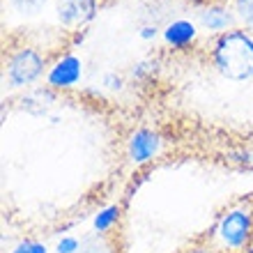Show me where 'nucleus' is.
I'll return each instance as SVG.
<instances>
[{
	"label": "nucleus",
	"instance_id": "nucleus-1",
	"mask_svg": "<svg viewBox=\"0 0 253 253\" xmlns=\"http://www.w3.org/2000/svg\"><path fill=\"white\" fill-rule=\"evenodd\" d=\"M210 60L214 69L228 81L242 83L253 79V33L237 26L212 37Z\"/></svg>",
	"mask_w": 253,
	"mask_h": 253
},
{
	"label": "nucleus",
	"instance_id": "nucleus-2",
	"mask_svg": "<svg viewBox=\"0 0 253 253\" xmlns=\"http://www.w3.org/2000/svg\"><path fill=\"white\" fill-rule=\"evenodd\" d=\"M46 72V55L35 46H19L7 55L5 79L12 87H30Z\"/></svg>",
	"mask_w": 253,
	"mask_h": 253
},
{
	"label": "nucleus",
	"instance_id": "nucleus-3",
	"mask_svg": "<svg viewBox=\"0 0 253 253\" xmlns=\"http://www.w3.org/2000/svg\"><path fill=\"white\" fill-rule=\"evenodd\" d=\"M196 23H198L200 30H205L207 35H214V37L237 28L233 9L223 0H210L207 5L200 7L196 12Z\"/></svg>",
	"mask_w": 253,
	"mask_h": 253
},
{
	"label": "nucleus",
	"instance_id": "nucleus-4",
	"mask_svg": "<svg viewBox=\"0 0 253 253\" xmlns=\"http://www.w3.org/2000/svg\"><path fill=\"white\" fill-rule=\"evenodd\" d=\"M97 5L99 0H55V14L65 28L79 30L94 19Z\"/></svg>",
	"mask_w": 253,
	"mask_h": 253
},
{
	"label": "nucleus",
	"instance_id": "nucleus-5",
	"mask_svg": "<svg viewBox=\"0 0 253 253\" xmlns=\"http://www.w3.org/2000/svg\"><path fill=\"white\" fill-rule=\"evenodd\" d=\"M81 72H83V65H81V58L74 53H65L62 58L53 62L46 72V83L48 87L53 90H62V87H72L81 81Z\"/></svg>",
	"mask_w": 253,
	"mask_h": 253
},
{
	"label": "nucleus",
	"instance_id": "nucleus-6",
	"mask_svg": "<svg viewBox=\"0 0 253 253\" xmlns=\"http://www.w3.org/2000/svg\"><path fill=\"white\" fill-rule=\"evenodd\" d=\"M161 150V136L152 129H136L126 140V154L136 164H145L154 159Z\"/></svg>",
	"mask_w": 253,
	"mask_h": 253
},
{
	"label": "nucleus",
	"instance_id": "nucleus-7",
	"mask_svg": "<svg viewBox=\"0 0 253 253\" xmlns=\"http://www.w3.org/2000/svg\"><path fill=\"white\" fill-rule=\"evenodd\" d=\"M164 42L170 48H187L198 37V23L191 19H173L164 30Z\"/></svg>",
	"mask_w": 253,
	"mask_h": 253
},
{
	"label": "nucleus",
	"instance_id": "nucleus-8",
	"mask_svg": "<svg viewBox=\"0 0 253 253\" xmlns=\"http://www.w3.org/2000/svg\"><path fill=\"white\" fill-rule=\"evenodd\" d=\"M55 99V94L51 92V87H35L21 99V108L28 111L30 115H44L51 108V101Z\"/></svg>",
	"mask_w": 253,
	"mask_h": 253
},
{
	"label": "nucleus",
	"instance_id": "nucleus-9",
	"mask_svg": "<svg viewBox=\"0 0 253 253\" xmlns=\"http://www.w3.org/2000/svg\"><path fill=\"white\" fill-rule=\"evenodd\" d=\"M235 14L237 26L253 33V0H226Z\"/></svg>",
	"mask_w": 253,
	"mask_h": 253
},
{
	"label": "nucleus",
	"instance_id": "nucleus-10",
	"mask_svg": "<svg viewBox=\"0 0 253 253\" xmlns=\"http://www.w3.org/2000/svg\"><path fill=\"white\" fill-rule=\"evenodd\" d=\"M9 7H12L14 12L19 14H26V16H35V14H40L46 5V0H7Z\"/></svg>",
	"mask_w": 253,
	"mask_h": 253
},
{
	"label": "nucleus",
	"instance_id": "nucleus-11",
	"mask_svg": "<svg viewBox=\"0 0 253 253\" xmlns=\"http://www.w3.org/2000/svg\"><path fill=\"white\" fill-rule=\"evenodd\" d=\"M152 67H154V62H152V60H143V62H138V65H133L131 76H133V79H147V76H150V74L154 72Z\"/></svg>",
	"mask_w": 253,
	"mask_h": 253
},
{
	"label": "nucleus",
	"instance_id": "nucleus-12",
	"mask_svg": "<svg viewBox=\"0 0 253 253\" xmlns=\"http://www.w3.org/2000/svg\"><path fill=\"white\" fill-rule=\"evenodd\" d=\"M104 85H106L108 90H122L125 79H122V74L111 72V74H106V76H104Z\"/></svg>",
	"mask_w": 253,
	"mask_h": 253
},
{
	"label": "nucleus",
	"instance_id": "nucleus-13",
	"mask_svg": "<svg viewBox=\"0 0 253 253\" xmlns=\"http://www.w3.org/2000/svg\"><path fill=\"white\" fill-rule=\"evenodd\" d=\"M14 253H44V247L37 244V242H33V240H26Z\"/></svg>",
	"mask_w": 253,
	"mask_h": 253
},
{
	"label": "nucleus",
	"instance_id": "nucleus-14",
	"mask_svg": "<svg viewBox=\"0 0 253 253\" xmlns=\"http://www.w3.org/2000/svg\"><path fill=\"white\" fill-rule=\"evenodd\" d=\"M157 35H159V28H157V26H143L138 30V37H140V40H154Z\"/></svg>",
	"mask_w": 253,
	"mask_h": 253
},
{
	"label": "nucleus",
	"instance_id": "nucleus-15",
	"mask_svg": "<svg viewBox=\"0 0 253 253\" xmlns=\"http://www.w3.org/2000/svg\"><path fill=\"white\" fill-rule=\"evenodd\" d=\"M193 2H203V0H193Z\"/></svg>",
	"mask_w": 253,
	"mask_h": 253
}]
</instances>
